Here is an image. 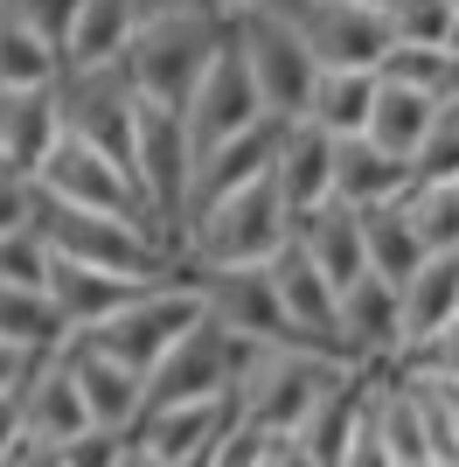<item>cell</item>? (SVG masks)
Masks as SVG:
<instances>
[{
    "instance_id": "6da1fadb",
    "label": "cell",
    "mask_w": 459,
    "mask_h": 467,
    "mask_svg": "<svg viewBox=\"0 0 459 467\" xmlns=\"http://www.w3.org/2000/svg\"><path fill=\"white\" fill-rule=\"evenodd\" d=\"M223 28H230V7H181V15H147L139 36L126 42V84H133L147 105H174L189 112L195 84L209 70V57L223 49Z\"/></svg>"
},
{
    "instance_id": "7a4b0ae2",
    "label": "cell",
    "mask_w": 459,
    "mask_h": 467,
    "mask_svg": "<svg viewBox=\"0 0 459 467\" xmlns=\"http://www.w3.org/2000/svg\"><path fill=\"white\" fill-rule=\"evenodd\" d=\"M36 231L56 258H76V265H105V273H133L168 286L181 279V252L160 244L153 231L126 223V216H105V210H76V202H56L49 189H36Z\"/></svg>"
},
{
    "instance_id": "3957f363",
    "label": "cell",
    "mask_w": 459,
    "mask_h": 467,
    "mask_svg": "<svg viewBox=\"0 0 459 467\" xmlns=\"http://www.w3.org/2000/svg\"><path fill=\"white\" fill-rule=\"evenodd\" d=\"M258 342H244L237 328H223L216 314H202L181 342L147 370V405H195V398H237L244 377L258 370Z\"/></svg>"
},
{
    "instance_id": "277c9868",
    "label": "cell",
    "mask_w": 459,
    "mask_h": 467,
    "mask_svg": "<svg viewBox=\"0 0 459 467\" xmlns=\"http://www.w3.org/2000/svg\"><path fill=\"white\" fill-rule=\"evenodd\" d=\"M286 237H292V216L265 175V182H250V189L223 195L216 210L195 216L189 237H181V258L189 265H265Z\"/></svg>"
},
{
    "instance_id": "5b68a950",
    "label": "cell",
    "mask_w": 459,
    "mask_h": 467,
    "mask_svg": "<svg viewBox=\"0 0 459 467\" xmlns=\"http://www.w3.org/2000/svg\"><path fill=\"white\" fill-rule=\"evenodd\" d=\"M202 314H209L202 307V286H195V279H168V286H147L139 300H126L112 321L84 328L76 342H91V349H105L112 363H126L133 377H147Z\"/></svg>"
},
{
    "instance_id": "8992f818",
    "label": "cell",
    "mask_w": 459,
    "mask_h": 467,
    "mask_svg": "<svg viewBox=\"0 0 459 467\" xmlns=\"http://www.w3.org/2000/svg\"><path fill=\"white\" fill-rule=\"evenodd\" d=\"M348 370H355V363H342V356L265 349L258 370L244 377V390H237V419L258 426V432H271V440H279V432H300L306 419H313V405H321Z\"/></svg>"
},
{
    "instance_id": "52a82bcc",
    "label": "cell",
    "mask_w": 459,
    "mask_h": 467,
    "mask_svg": "<svg viewBox=\"0 0 459 467\" xmlns=\"http://www.w3.org/2000/svg\"><path fill=\"white\" fill-rule=\"evenodd\" d=\"M189 279L202 286V307H209L223 328H237L244 342H258V349L327 356L321 342H313V335L286 314V300H279V286H271L265 265H189Z\"/></svg>"
},
{
    "instance_id": "ba28073f",
    "label": "cell",
    "mask_w": 459,
    "mask_h": 467,
    "mask_svg": "<svg viewBox=\"0 0 459 467\" xmlns=\"http://www.w3.org/2000/svg\"><path fill=\"white\" fill-rule=\"evenodd\" d=\"M36 189H49L56 202H76V210H105V216H126V223H139V231H153L160 244H174L168 231H160V216H153V202L139 195V182L118 168L112 154H97V147H84V140L56 133V147L42 154L36 168Z\"/></svg>"
},
{
    "instance_id": "9c48e42d",
    "label": "cell",
    "mask_w": 459,
    "mask_h": 467,
    "mask_svg": "<svg viewBox=\"0 0 459 467\" xmlns=\"http://www.w3.org/2000/svg\"><path fill=\"white\" fill-rule=\"evenodd\" d=\"M56 119L63 133L112 154L126 175H133V126H139V91L126 84L118 63H97V70H63L56 78ZM139 182V175H133ZM147 195V189H139Z\"/></svg>"
},
{
    "instance_id": "30bf717a",
    "label": "cell",
    "mask_w": 459,
    "mask_h": 467,
    "mask_svg": "<svg viewBox=\"0 0 459 467\" xmlns=\"http://www.w3.org/2000/svg\"><path fill=\"white\" fill-rule=\"evenodd\" d=\"M237 15V42H244V63H250V84L265 98L271 119H306V98L321 84V63L306 49L300 21H271V15H250V7H230Z\"/></svg>"
},
{
    "instance_id": "8fae6325",
    "label": "cell",
    "mask_w": 459,
    "mask_h": 467,
    "mask_svg": "<svg viewBox=\"0 0 459 467\" xmlns=\"http://www.w3.org/2000/svg\"><path fill=\"white\" fill-rule=\"evenodd\" d=\"M133 175L147 189L160 231L181 252V202H189V175H195V140H189V112L174 105H147L139 98V126H133Z\"/></svg>"
},
{
    "instance_id": "7c38bea8",
    "label": "cell",
    "mask_w": 459,
    "mask_h": 467,
    "mask_svg": "<svg viewBox=\"0 0 459 467\" xmlns=\"http://www.w3.org/2000/svg\"><path fill=\"white\" fill-rule=\"evenodd\" d=\"M258 119H265V98H258V84H250L244 42H237V15H230L223 49L209 57V70H202V84H195V98H189V140H195V154H209L216 140L244 133V126H258Z\"/></svg>"
},
{
    "instance_id": "4fadbf2b",
    "label": "cell",
    "mask_w": 459,
    "mask_h": 467,
    "mask_svg": "<svg viewBox=\"0 0 459 467\" xmlns=\"http://www.w3.org/2000/svg\"><path fill=\"white\" fill-rule=\"evenodd\" d=\"M300 36L321 70H382V57L397 49L390 7H369V0H313L300 15Z\"/></svg>"
},
{
    "instance_id": "5bb4252c",
    "label": "cell",
    "mask_w": 459,
    "mask_h": 467,
    "mask_svg": "<svg viewBox=\"0 0 459 467\" xmlns=\"http://www.w3.org/2000/svg\"><path fill=\"white\" fill-rule=\"evenodd\" d=\"M279 140H286V119H258V126H244V133L216 140L209 154H195V175H189V202H181V237H189V223L202 210H216L223 195L250 189V182L271 175V161H279Z\"/></svg>"
},
{
    "instance_id": "9a60e30c",
    "label": "cell",
    "mask_w": 459,
    "mask_h": 467,
    "mask_svg": "<svg viewBox=\"0 0 459 467\" xmlns=\"http://www.w3.org/2000/svg\"><path fill=\"white\" fill-rule=\"evenodd\" d=\"M265 273H271V286H279V300H286L292 321H300V328L313 335L327 356L355 363V356H348V342H342V293L327 286V273L300 252V237H286V244L265 258Z\"/></svg>"
},
{
    "instance_id": "2e32d148",
    "label": "cell",
    "mask_w": 459,
    "mask_h": 467,
    "mask_svg": "<svg viewBox=\"0 0 459 467\" xmlns=\"http://www.w3.org/2000/svg\"><path fill=\"white\" fill-rule=\"evenodd\" d=\"M271 189H279L292 223L306 210L334 202V140L313 119H286V140H279V161H271Z\"/></svg>"
},
{
    "instance_id": "e0dca14e",
    "label": "cell",
    "mask_w": 459,
    "mask_h": 467,
    "mask_svg": "<svg viewBox=\"0 0 459 467\" xmlns=\"http://www.w3.org/2000/svg\"><path fill=\"white\" fill-rule=\"evenodd\" d=\"M63 363H70L76 390H84V411H91V426L105 432H133L139 411H147V377H133L126 363H112L105 349H91V342H63Z\"/></svg>"
},
{
    "instance_id": "ac0fdd59",
    "label": "cell",
    "mask_w": 459,
    "mask_h": 467,
    "mask_svg": "<svg viewBox=\"0 0 459 467\" xmlns=\"http://www.w3.org/2000/svg\"><path fill=\"white\" fill-rule=\"evenodd\" d=\"M237 419V398H195V405H147L139 411V426H133V440L139 447H153L160 461H174V467H189V461H202V453L223 440V426Z\"/></svg>"
},
{
    "instance_id": "d6986e66",
    "label": "cell",
    "mask_w": 459,
    "mask_h": 467,
    "mask_svg": "<svg viewBox=\"0 0 459 467\" xmlns=\"http://www.w3.org/2000/svg\"><path fill=\"white\" fill-rule=\"evenodd\" d=\"M342 342L355 363H397L403 349V293L390 279L362 273L355 286H342Z\"/></svg>"
},
{
    "instance_id": "ffe728a7",
    "label": "cell",
    "mask_w": 459,
    "mask_h": 467,
    "mask_svg": "<svg viewBox=\"0 0 459 467\" xmlns=\"http://www.w3.org/2000/svg\"><path fill=\"white\" fill-rule=\"evenodd\" d=\"M91 426V411H84V390H76L70 363L56 356H42L36 377L21 384V440H42V447H63V440H76V432Z\"/></svg>"
},
{
    "instance_id": "44dd1931",
    "label": "cell",
    "mask_w": 459,
    "mask_h": 467,
    "mask_svg": "<svg viewBox=\"0 0 459 467\" xmlns=\"http://www.w3.org/2000/svg\"><path fill=\"white\" fill-rule=\"evenodd\" d=\"M153 279H133V273H105V265H76V258H56L49 265V300L56 314L70 321V335L97 328V321H112L126 300H139Z\"/></svg>"
},
{
    "instance_id": "7402d4cb",
    "label": "cell",
    "mask_w": 459,
    "mask_h": 467,
    "mask_svg": "<svg viewBox=\"0 0 459 467\" xmlns=\"http://www.w3.org/2000/svg\"><path fill=\"white\" fill-rule=\"evenodd\" d=\"M292 237H300V252L327 273V286H334V293L355 286V279L369 273L362 210H348V202H321V210H306L300 223H292Z\"/></svg>"
},
{
    "instance_id": "603a6c76",
    "label": "cell",
    "mask_w": 459,
    "mask_h": 467,
    "mask_svg": "<svg viewBox=\"0 0 459 467\" xmlns=\"http://www.w3.org/2000/svg\"><path fill=\"white\" fill-rule=\"evenodd\" d=\"M63 119H56V84L49 91H0V168L21 182H36L42 154L56 147Z\"/></svg>"
},
{
    "instance_id": "cb8c5ba5",
    "label": "cell",
    "mask_w": 459,
    "mask_h": 467,
    "mask_svg": "<svg viewBox=\"0 0 459 467\" xmlns=\"http://www.w3.org/2000/svg\"><path fill=\"white\" fill-rule=\"evenodd\" d=\"M147 21V0H76V21L63 36V70H97V63H118L126 42L139 36Z\"/></svg>"
},
{
    "instance_id": "d4e9b609",
    "label": "cell",
    "mask_w": 459,
    "mask_h": 467,
    "mask_svg": "<svg viewBox=\"0 0 459 467\" xmlns=\"http://www.w3.org/2000/svg\"><path fill=\"white\" fill-rule=\"evenodd\" d=\"M411 189V161L382 154L376 140H334V202L369 210V202H397Z\"/></svg>"
},
{
    "instance_id": "484cf974",
    "label": "cell",
    "mask_w": 459,
    "mask_h": 467,
    "mask_svg": "<svg viewBox=\"0 0 459 467\" xmlns=\"http://www.w3.org/2000/svg\"><path fill=\"white\" fill-rule=\"evenodd\" d=\"M397 293H403V349H418L424 335H439L459 314V252H432Z\"/></svg>"
},
{
    "instance_id": "4316f807",
    "label": "cell",
    "mask_w": 459,
    "mask_h": 467,
    "mask_svg": "<svg viewBox=\"0 0 459 467\" xmlns=\"http://www.w3.org/2000/svg\"><path fill=\"white\" fill-rule=\"evenodd\" d=\"M376 91H382L376 70H321L313 98H306V119H313L327 140H362L369 112H376Z\"/></svg>"
},
{
    "instance_id": "83f0119b",
    "label": "cell",
    "mask_w": 459,
    "mask_h": 467,
    "mask_svg": "<svg viewBox=\"0 0 459 467\" xmlns=\"http://www.w3.org/2000/svg\"><path fill=\"white\" fill-rule=\"evenodd\" d=\"M362 244H369V273L390 279V286H403V279L432 258V252H424V237H418V223H411V210H403V195L362 210Z\"/></svg>"
},
{
    "instance_id": "f1b7e54d",
    "label": "cell",
    "mask_w": 459,
    "mask_h": 467,
    "mask_svg": "<svg viewBox=\"0 0 459 467\" xmlns=\"http://www.w3.org/2000/svg\"><path fill=\"white\" fill-rule=\"evenodd\" d=\"M439 112H445V98H432V91H403V84H382L362 140H376L382 154L411 161V154L424 147V133H432V119H439Z\"/></svg>"
},
{
    "instance_id": "f546056e",
    "label": "cell",
    "mask_w": 459,
    "mask_h": 467,
    "mask_svg": "<svg viewBox=\"0 0 459 467\" xmlns=\"http://www.w3.org/2000/svg\"><path fill=\"white\" fill-rule=\"evenodd\" d=\"M0 342H15L28 356H56L70 342V321L56 314L49 286H7L0 279Z\"/></svg>"
},
{
    "instance_id": "4dcf8cb0",
    "label": "cell",
    "mask_w": 459,
    "mask_h": 467,
    "mask_svg": "<svg viewBox=\"0 0 459 467\" xmlns=\"http://www.w3.org/2000/svg\"><path fill=\"white\" fill-rule=\"evenodd\" d=\"M63 78V49L28 21L0 15V91H49Z\"/></svg>"
},
{
    "instance_id": "1f68e13d",
    "label": "cell",
    "mask_w": 459,
    "mask_h": 467,
    "mask_svg": "<svg viewBox=\"0 0 459 467\" xmlns=\"http://www.w3.org/2000/svg\"><path fill=\"white\" fill-rule=\"evenodd\" d=\"M403 210L418 223L424 252H459V182H411Z\"/></svg>"
},
{
    "instance_id": "d6a6232c",
    "label": "cell",
    "mask_w": 459,
    "mask_h": 467,
    "mask_svg": "<svg viewBox=\"0 0 459 467\" xmlns=\"http://www.w3.org/2000/svg\"><path fill=\"white\" fill-rule=\"evenodd\" d=\"M382 84H403V91H432L445 98V84H453V49H424V42H397L390 57H382L376 70Z\"/></svg>"
},
{
    "instance_id": "836d02e7",
    "label": "cell",
    "mask_w": 459,
    "mask_h": 467,
    "mask_svg": "<svg viewBox=\"0 0 459 467\" xmlns=\"http://www.w3.org/2000/svg\"><path fill=\"white\" fill-rule=\"evenodd\" d=\"M390 28H397V42L453 49V36H459V15H453V0H390Z\"/></svg>"
},
{
    "instance_id": "e575fe53",
    "label": "cell",
    "mask_w": 459,
    "mask_h": 467,
    "mask_svg": "<svg viewBox=\"0 0 459 467\" xmlns=\"http://www.w3.org/2000/svg\"><path fill=\"white\" fill-rule=\"evenodd\" d=\"M411 182H459V112L453 105L432 119L424 147L411 154Z\"/></svg>"
},
{
    "instance_id": "d590c367",
    "label": "cell",
    "mask_w": 459,
    "mask_h": 467,
    "mask_svg": "<svg viewBox=\"0 0 459 467\" xmlns=\"http://www.w3.org/2000/svg\"><path fill=\"white\" fill-rule=\"evenodd\" d=\"M49 265H56V252L42 244L36 223L15 231V237H0V279H7V286H49Z\"/></svg>"
},
{
    "instance_id": "8d00e7d4",
    "label": "cell",
    "mask_w": 459,
    "mask_h": 467,
    "mask_svg": "<svg viewBox=\"0 0 459 467\" xmlns=\"http://www.w3.org/2000/svg\"><path fill=\"white\" fill-rule=\"evenodd\" d=\"M397 370H411V377H439V384H459V314L445 321L439 335H424L418 349H403V356H397Z\"/></svg>"
},
{
    "instance_id": "74e56055",
    "label": "cell",
    "mask_w": 459,
    "mask_h": 467,
    "mask_svg": "<svg viewBox=\"0 0 459 467\" xmlns=\"http://www.w3.org/2000/svg\"><path fill=\"white\" fill-rule=\"evenodd\" d=\"M126 440H133V432H105V426H84L76 432V440H63V467H118L126 461Z\"/></svg>"
},
{
    "instance_id": "f35d334b",
    "label": "cell",
    "mask_w": 459,
    "mask_h": 467,
    "mask_svg": "<svg viewBox=\"0 0 459 467\" xmlns=\"http://www.w3.org/2000/svg\"><path fill=\"white\" fill-rule=\"evenodd\" d=\"M0 15L28 21L36 36H49L63 49V36H70V21H76V0H0Z\"/></svg>"
},
{
    "instance_id": "ab89813d",
    "label": "cell",
    "mask_w": 459,
    "mask_h": 467,
    "mask_svg": "<svg viewBox=\"0 0 459 467\" xmlns=\"http://www.w3.org/2000/svg\"><path fill=\"white\" fill-rule=\"evenodd\" d=\"M28 223H36V182H21V175L0 168V237L28 231Z\"/></svg>"
},
{
    "instance_id": "60d3db41",
    "label": "cell",
    "mask_w": 459,
    "mask_h": 467,
    "mask_svg": "<svg viewBox=\"0 0 459 467\" xmlns=\"http://www.w3.org/2000/svg\"><path fill=\"white\" fill-rule=\"evenodd\" d=\"M342 467H397V453L382 447V432L369 426V411H362V426H355V440H348V453H342Z\"/></svg>"
},
{
    "instance_id": "b9f144b4",
    "label": "cell",
    "mask_w": 459,
    "mask_h": 467,
    "mask_svg": "<svg viewBox=\"0 0 459 467\" xmlns=\"http://www.w3.org/2000/svg\"><path fill=\"white\" fill-rule=\"evenodd\" d=\"M265 467H327V461H321L313 447H306L300 432H279V440L265 447Z\"/></svg>"
},
{
    "instance_id": "7bdbcfd3",
    "label": "cell",
    "mask_w": 459,
    "mask_h": 467,
    "mask_svg": "<svg viewBox=\"0 0 459 467\" xmlns=\"http://www.w3.org/2000/svg\"><path fill=\"white\" fill-rule=\"evenodd\" d=\"M36 363H42V356L15 349V342H0V398H7V390H21V384H28V377H36Z\"/></svg>"
},
{
    "instance_id": "ee69618b",
    "label": "cell",
    "mask_w": 459,
    "mask_h": 467,
    "mask_svg": "<svg viewBox=\"0 0 459 467\" xmlns=\"http://www.w3.org/2000/svg\"><path fill=\"white\" fill-rule=\"evenodd\" d=\"M15 447H21V390H7V398H0V461Z\"/></svg>"
},
{
    "instance_id": "f6af8a7d",
    "label": "cell",
    "mask_w": 459,
    "mask_h": 467,
    "mask_svg": "<svg viewBox=\"0 0 459 467\" xmlns=\"http://www.w3.org/2000/svg\"><path fill=\"white\" fill-rule=\"evenodd\" d=\"M0 467H63V453H56V447H42V440H21V447L7 453Z\"/></svg>"
},
{
    "instance_id": "bcb514c9",
    "label": "cell",
    "mask_w": 459,
    "mask_h": 467,
    "mask_svg": "<svg viewBox=\"0 0 459 467\" xmlns=\"http://www.w3.org/2000/svg\"><path fill=\"white\" fill-rule=\"evenodd\" d=\"M230 7H250V15H271V21H300L313 0H230Z\"/></svg>"
},
{
    "instance_id": "7dc6e473",
    "label": "cell",
    "mask_w": 459,
    "mask_h": 467,
    "mask_svg": "<svg viewBox=\"0 0 459 467\" xmlns=\"http://www.w3.org/2000/svg\"><path fill=\"white\" fill-rule=\"evenodd\" d=\"M118 467H174V461H160V453H153V447H139V440H126V461H118Z\"/></svg>"
},
{
    "instance_id": "c3c4849f",
    "label": "cell",
    "mask_w": 459,
    "mask_h": 467,
    "mask_svg": "<svg viewBox=\"0 0 459 467\" xmlns=\"http://www.w3.org/2000/svg\"><path fill=\"white\" fill-rule=\"evenodd\" d=\"M181 7H223V0H147V15H181Z\"/></svg>"
},
{
    "instance_id": "681fc988",
    "label": "cell",
    "mask_w": 459,
    "mask_h": 467,
    "mask_svg": "<svg viewBox=\"0 0 459 467\" xmlns=\"http://www.w3.org/2000/svg\"><path fill=\"white\" fill-rule=\"evenodd\" d=\"M369 7H390V0H369Z\"/></svg>"
},
{
    "instance_id": "f907efd6",
    "label": "cell",
    "mask_w": 459,
    "mask_h": 467,
    "mask_svg": "<svg viewBox=\"0 0 459 467\" xmlns=\"http://www.w3.org/2000/svg\"><path fill=\"white\" fill-rule=\"evenodd\" d=\"M453 15H459V0H453ZM453 42H459V36H453Z\"/></svg>"
},
{
    "instance_id": "816d5d0a",
    "label": "cell",
    "mask_w": 459,
    "mask_h": 467,
    "mask_svg": "<svg viewBox=\"0 0 459 467\" xmlns=\"http://www.w3.org/2000/svg\"><path fill=\"white\" fill-rule=\"evenodd\" d=\"M453 112H459V105H453Z\"/></svg>"
},
{
    "instance_id": "f5cc1de1",
    "label": "cell",
    "mask_w": 459,
    "mask_h": 467,
    "mask_svg": "<svg viewBox=\"0 0 459 467\" xmlns=\"http://www.w3.org/2000/svg\"><path fill=\"white\" fill-rule=\"evenodd\" d=\"M223 7H230V0H223Z\"/></svg>"
}]
</instances>
